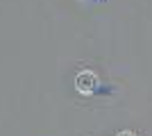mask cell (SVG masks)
<instances>
[{"label":"cell","instance_id":"7a4b0ae2","mask_svg":"<svg viewBox=\"0 0 152 136\" xmlns=\"http://www.w3.org/2000/svg\"><path fill=\"white\" fill-rule=\"evenodd\" d=\"M118 136H134V132H121Z\"/></svg>","mask_w":152,"mask_h":136},{"label":"cell","instance_id":"6da1fadb","mask_svg":"<svg viewBox=\"0 0 152 136\" xmlns=\"http://www.w3.org/2000/svg\"><path fill=\"white\" fill-rule=\"evenodd\" d=\"M75 89L82 93V95H91L95 89H98V75L91 71H82L75 77Z\"/></svg>","mask_w":152,"mask_h":136}]
</instances>
